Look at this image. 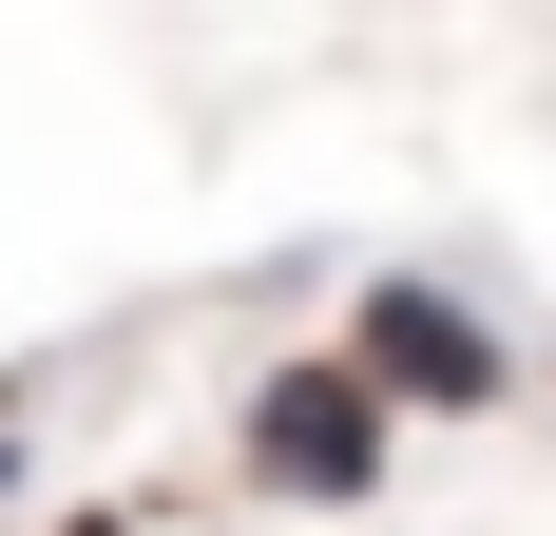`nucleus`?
Segmentation results:
<instances>
[{"mask_svg":"<svg viewBox=\"0 0 556 536\" xmlns=\"http://www.w3.org/2000/svg\"><path fill=\"white\" fill-rule=\"evenodd\" d=\"M250 480L269 498H384V403L345 365H269L250 383Z\"/></svg>","mask_w":556,"mask_h":536,"instance_id":"obj_2","label":"nucleus"},{"mask_svg":"<svg viewBox=\"0 0 556 536\" xmlns=\"http://www.w3.org/2000/svg\"><path fill=\"white\" fill-rule=\"evenodd\" d=\"M77 536H115V518H77Z\"/></svg>","mask_w":556,"mask_h":536,"instance_id":"obj_4","label":"nucleus"},{"mask_svg":"<svg viewBox=\"0 0 556 536\" xmlns=\"http://www.w3.org/2000/svg\"><path fill=\"white\" fill-rule=\"evenodd\" d=\"M0 403H20V383H0ZM0 480H20V422H0Z\"/></svg>","mask_w":556,"mask_h":536,"instance_id":"obj_3","label":"nucleus"},{"mask_svg":"<svg viewBox=\"0 0 556 536\" xmlns=\"http://www.w3.org/2000/svg\"><path fill=\"white\" fill-rule=\"evenodd\" d=\"M345 383H365V403H442V422H480V403H500V326L460 307V288H422V268H384L365 326H345Z\"/></svg>","mask_w":556,"mask_h":536,"instance_id":"obj_1","label":"nucleus"}]
</instances>
